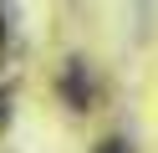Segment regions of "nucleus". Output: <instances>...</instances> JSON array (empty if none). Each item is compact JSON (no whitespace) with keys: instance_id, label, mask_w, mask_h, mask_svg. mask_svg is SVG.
Instances as JSON below:
<instances>
[{"instance_id":"2","label":"nucleus","mask_w":158,"mask_h":153,"mask_svg":"<svg viewBox=\"0 0 158 153\" xmlns=\"http://www.w3.org/2000/svg\"><path fill=\"white\" fill-rule=\"evenodd\" d=\"M102 153H127V143H123V138H107V143H102Z\"/></svg>"},{"instance_id":"1","label":"nucleus","mask_w":158,"mask_h":153,"mask_svg":"<svg viewBox=\"0 0 158 153\" xmlns=\"http://www.w3.org/2000/svg\"><path fill=\"white\" fill-rule=\"evenodd\" d=\"M66 97H72V107H87V97H92V87H87L82 82V61H72V66H66Z\"/></svg>"}]
</instances>
